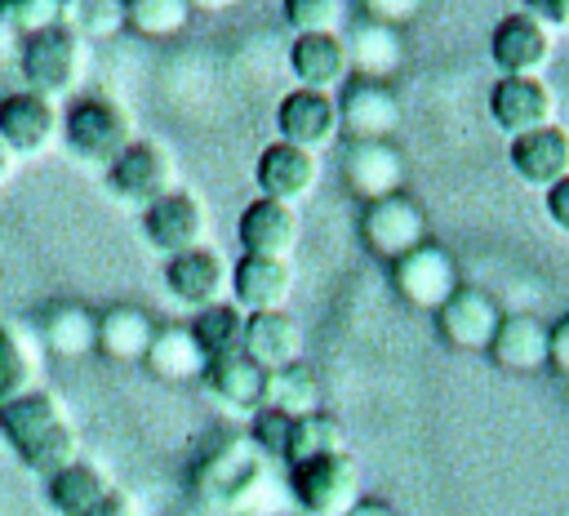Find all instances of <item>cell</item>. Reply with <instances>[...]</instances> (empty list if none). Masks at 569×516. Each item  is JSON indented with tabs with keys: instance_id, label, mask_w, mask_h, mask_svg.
Returning <instances> with one entry per match:
<instances>
[{
	"instance_id": "7bdbcfd3",
	"label": "cell",
	"mask_w": 569,
	"mask_h": 516,
	"mask_svg": "<svg viewBox=\"0 0 569 516\" xmlns=\"http://www.w3.org/2000/svg\"><path fill=\"white\" fill-rule=\"evenodd\" d=\"M542 205H547V218L569 236V178H560V182L547 191V200H542Z\"/></svg>"
},
{
	"instance_id": "ac0fdd59",
	"label": "cell",
	"mask_w": 569,
	"mask_h": 516,
	"mask_svg": "<svg viewBox=\"0 0 569 516\" xmlns=\"http://www.w3.org/2000/svg\"><path fill=\"white\" fill-rule=\"evenodd\" d=\"M507 160H511V173L520 182L551 191L560 178H569V129L547 125V129L520 133V138H511Z\"/></svg>"
},
{
	"instance_id": "603a6c76",
	"label": "cell",
	"mask_w": 569,
	"mask_h": 516,
	"mask_svg": "<svg viewBox=\"0 0 569 516\" xmlns=\"http://www.w3.org/2000/svg\"><path fill=\"white\" fill-rule=\"evenodd\" d=\"M289 71H293L298 89L333 93L338 85H347V71H351L342 36H293L289 40Z\"/></svg>"
},
{
	"instance_id": "e0dca14e",
	"label": "cell",
	"mask_w": 569,
	"mask_h": 516,
	"mask_svg": "<svg viewBox=\"0 0 569 516\" xmlns=\"http://www.w3.org/2000/svg\"><path fill=\"white\" fill-rule=\"evenodd\" d=\"M58 107L31 89H18V93H4L0 98V142L13 151V156H40L53 138H58Z\"/></svg>"
},
{
	"instance_id": "8d00e7d4",
	"label": "cell",
	"mask_w": 569,
	"mask_h": 516,
	"mask_svg": "<svg viewBox=\"0 0 569 516\" xmlns=\"http://www.w3.org/2000/svg\"><path fill=\"white\" fill-rule=\"evenodd\" d=\"M284 22L293 36H342L347 4L342 0H284Z\"/></svg>"
},
{
	"instance_id": "3957f363",
	"label": "cell",
	"mask_w": 569,
	"mask_h": 516,
	"mask_svg": "<svg viewBox=\"0 0 569 516\" xmlns=\"http://www.w3.org/2000/svg\"><path fill=\"white\" fill-rule=\"evenodd\" d=\"M58 138H62V147H67L76 160L102 165V169L133 142L124 107H120L116 98H107V93H84V98L67 102L62 125H58Z\"/></svg>"
},
{
	"instance_id": "484cf974",
	"label": "cell",
	"mask_w": 569,
	"mask_h": 516,
	"mask_svg": "<svg viewBox=\"0 0 569 516\" xmlns=\"http://www.w3.org/2000/svg\"><path fill=\"white\" fill-rule=\"evenodd\" d=\"M342 44H347V62L356 67L360 80H382L400 62V36H396V27L373 22L365 13H356V22H347Z\"/></svg>"
},
{
	"instance_id": "60d3db41",
	"label": "cell",
	"mask_w": 569,
	"mask_h": 516,
	"mask_svg": "<svg viewBox=\"0 0 569 516\" xmlns=\"http://www.w3.org/2000/svg\"><path fill=\"white\" fill-rule=\"evenodd\" d=\"M547 343H551L547 365H556L560 374H569V316H560V320L547 329Z\"/></svg>"
},
{
	"instance_id": "bcb514c9",
	"label": "cell",
	"mask_w": 569,
	"mask_h": 516,
	"mask_svg": "<svg viewBox=\"0 0 569 516\" xmlns=\"http://www.w3.org/2000/svg\"><path fill=\"white\" fill-rule=\"evenodd\" d=\"M18 44H22V40L0 22V62H4V58H13V62H18Z\"/></svg>"
},
{
	"instance_id": "30bf717a",
	"label": "cell",
	"mask_w": 569,
	"mask_h": 516,
	"mask_svg": "<svg viewBox=\"0 0 569 516\" xmlns=\"http://www.w3.org/2000/svg\"><path fill=\"white\" fill-rule=\"evenodd\" d=\"M276 129H280V142L316 156L342 133L338 129V98L320 93V89H289L276 102Z\"/></svg>"
},
{
	"instance_id": "d6986e66",
	"label": "cell",
	"mask_w": 569,
	"mask_h": 516,
	"mask_svg": "<svg viewBox=\"0 0 569 516\" xmlns=\"http://www.w3.org/2000/svg\"><path fill=\"white\" fill-rule=\"evenodd\" d=\"M316 173H320L316 156L302 151V147H289V142H280V138L267 142V147L258 151V165H253L258 191H262L267 200H280V205L302 200V196L316 187Z\"/></svg>"
},
{
	"instance_id": "2e32d148",
	"label": "cell",
	"mask_w": 569,
	"mask_h": 516,
	"mask_svg": "<svg viewBox=\"0 0 569 516\" xmlns=\"http://www.w3.org/2000/svg\"><path fill=\"white\" fill-rule=\"evenodd\" d=\"M231 302L244 311V316H258V311H280L289 289H293V267L289 258H262V254H240L231 262Z\"/></svg>"
},
{
	"instance_id": "7dc6e473",
	"label": "cell",
	"mask_w": 569,
	"mask_h": 516,
	"mask_svg": "<svg viewBox=\"0 0 569 516\" xmlns=\"http://www.w3.org/2000/svg\"><path fill=\"white\" fill-rule=\"evenodd\" d=\"M9 173H13V151H9L4 142H0V182H4Z\"/></svg>"
},
{
	"instance_id": "9c48e42d",
	"label": "cell",
	"mask_w": 569,
	"mask_h": 516,
	"mask_svg": "<svg viewBox=\"0 0 569 516\" xmlns=\"http://www.w3.org/2000/svg\"><path fill=\"white\" fill-rule=\"evenodd\" d=\"M200 236H204V209L187 187H169L160 200H151L142 209V240L160 258H178V254L196 249Z\"/></svg>"
},
{
	"instance_id": "ffe728a7",
	"label": "cell",
	"mask_w": 569,
	"mask_h": 516,
	"mask_svg": "<svg viewBox=\"0 0 569 516\" xmlns=\"http://www.w3.org/2000/svg\"><path fill=\"white\" fill-rule=\"evenodd\" d=\"M400 178H405V156L396 151V142H347L342 147V182L365 205L400 191Z\"/></svg>"
},
{
	"instance_id": "5b68a950",
	"label": "cell",
	"mask_w": 569,
	"mask_h": 516,
	"mask_svg": "<svg viewBox=\"0 0 569 516\" xmlns=\"http://www.w3.org/2000/svg\"><path fill=\"white\" fill-rule=\"evenodd\" d=\"M18 71H22V85L40 98L53 102V93H71L84 76V40L58 22L49 31H36L18 44Z\"/></svg>"
},
{
	"instance_id": "f6af8a7d",
	"label": "cell",
	"mask_w": 569,
	"mask_h": 516,
	"mask_svg": "<svg viewBox=\"0 0 569 516\" xmlns=\"http://www.w3.org/2000/svg\"><path fill=\"white\" fill-rule=\"evenodd\" d=\"M347 516H396V507H391V503H382V498H360Z\"/></svg>"
},
{
	"instance_id": "8992f818",
	"label": "cell",
	"mask_w": 569,
	"mask_h": 516,
	"mask_svg": "<svg viewBox=\"0 0 569 516\" xmlns=\"http://www.w3.org/2000/svg\"><path fill=\"white\" fill-rule=\"evenodd\" d=\"M360 240H365V249L373 258L400 262L405 254L427 245V214L409 191L378 196V200H369L360 209Z\"/></svg>"
},
{
	"instance_id": "f1b7e54d",
	"label": "cell",
	"mask_w": 569,
	"mask_h": 516,
	"mask_svg": "<svg viewBox=\"0 0 569 516\" xmlns=\"http://www.w3.org/2000/svg\"><path fill=\"white\" fill-rule=\"evenodd\" d=\"M142 365H147L160 383H191V378L204 374L209 360H204V351L196 347V338H191L187 325H160L156 338H151V347H147V356H142Z\"/></svg>"
},
{
	"instance_id": "9a60e30c",
	"label": "cell",
	"mask_w": 569,
	"mask_h": 516,
	"mask_svg": "<svg viewBox=\"0 0 569 516\" xmlns=\"http://www.w3.org/2000/svg\"><path fill=\"white\" fill-rule=\"evenodd\" d=\"M227 280H231V267H227L222 254L209 249V245H196V249H187V254H178V258H164V289H169V298H178L182 307L204 311V307L222 302Z\"/></svg>"
},
{
	"instance_id": "4316f807",
	"label": "cell",
	"mask_w": 569,
	"mask_h": 516,
	"mask_svg": "<svg viewBox=\"0 0 569 516\" xmlns=\"http://www.w3.org/2000/svg\"><path fill=\"white\" fill-rule=\"evenodd\" d=\"M36 329H40L44 347L53 356H62V360H76V356L98 351V311H89L80 302H53V307H44V316H40Z\"/></svg>"
},
{
	"instance_id": "1f68e13d",
	"label": "cell",
	"mask_w": 569,
	"mask_h": 516,
	"mask_svg": "<svg viewBox=\"0 0 569 516\" xmlns=\"http://www.w3.org/2000/svg\"><path fill=\"white\" fill-rule=\"evenodd\" d=\"M267 405L280 409V414H289V418L316 414V409H320V383H316L311 365L293 360V365L267 374Z\"/></svg>"
},
{
	"instance_id": "d4e9b609",
	"label": "cell",
	"mask_w": 569,
	"mask_h": 516,
	"mask_svg": "<svg viewBox=\"0 0 569 516\" xmlns=\"http://www.w3.org/2000/svg\"><path fill=\"white\" fill-rule=\"evenodd\" d=\"M200 383H204L209 396H218V400L231 405V409L253 414V409L267 405V369L253 365L244 351H227V356L209 360L204 374H200Z\"/></svg>"
},
{
	"instance_id": "74e56055",
	"label": "cell",
	"mask_w": 569,
	"mask_h": 516,
	"mask_svg": "<svg viewBox=\"0 0 569 516\" xmlns=\"http://www.w3.org/2000/svg\"><path fill=\"white\" fill-rule=\"evenodd\" d=\"M31 387H36V365H31L27 343L13 329L0 325V405L31 391Z\"/></svg>"
},
{
	"instance_id": "ba28073f",
	"label": "cell",
	"mask_w": 569,
	"mask_h": 516,
	"mask_svg": "<svg viewBox=\"0 0 569 516\" xmlns=\"http://www.w3.org/2000/svg\"><path fill=\"white\" fill-rule=\"evenodd\" d=\"M489 116L502 133L520 138L556 125V93L542 76H498L489 89Z\"/></svg>"
},
{
	"instance_id": "f546056e",
	"label": "cell",
	"mask_w": 569,
	"mask_h": 516,
	"mask_svg": "<svg viewBox=\"0 0 569 516\" xmlns=\"http://www.w3.org/2000/svg\"><path fill=\"white\" fill-rule=\"evenodd\" d=\"M107 489H111L107 476L93 463H84V458H76L71 467H62L58 476L44 480V498H49V507L58 516H84Z\"/></svg>"
},
{
	"instance_id": "44dd1931",
	"label": "cell",
	"mask_w": 569,
	"mask_h": 516,
	"mask_svg": "<svg viewBox=\"0 0 569 516\" xmlns=\"http://www.w3.org/2000/svg\"><path fill=\"white\" fill-rule=\"evenodd\" d=\"M236 240L244 254H262V258H289V249L298 245V214L293 205L280 200H249L236 218Z\"/></svg>"
},
{
	"instance_id": "ee69618b",
	"label": "cell",
	"mask_w": 569,
	"mask_h": 516,
	"mask_svg": "<svg viewBox=\"0 0 569 516\" xmlns=\"http://www.w3.org/2000/svg\"><path fill=\"white\" fill-rule=\"evenodd\" d=\"M84 516H138L133 512V503H129V494H120V489H107Z\"/></svg>"
},
{
	"instance_id": "8fae6325",
	"label": "cell",
	"mask_w": 569,
	"mask_h": 516,
	"mask_svg": "<svg viewBox=\"0 0 569 516\" xmlns=\"http://www.w3.org/2000/svg\"><path fill=\"white\" fill-rule=\"evenodd\" d=\"M551 44H556V36L529 9H516V13L498 18V27L489 36V58L502 76H538L551 62Z\"/></svg>"
},
{
	"instance_id": "7c38bea8",
	"label": "cell",
	"mask_w": 569,
	"mask_h": 516,
	"mask_svg": "<svg viewBox=\"0 0 569 516\" xmlns=\"http://www.w3.org/2000/svg\"><path fill=\"white\" fill-rule=\"evenodd\" d=\"M391 285L409 307L440 311L449 302V294L458 289V267L440 245L427 240L413 254H405L400 262H391Z\"/></svg>"
},
{
	"instance_id": "7402d4cb",
	"label": "cell",
	"mask_w": 569,
	"mask_h": 516,
	"mask_svg": "<svg viewBox=\"0 0 569 516\" xmlns=\"http://www.w3.org/2000/svg\"><path fill=\"white\" fill-rule=\"evenodd\" d=\"M240 351L262 365L267 374L293 365L302 356V325L293 320V311H258V316H244V338H240Z\"/></svg>"
},
{
	"instance_id": "6da1fadb",
	"label": "cell",
	"mask_w": 569,
	"mask_h": 516,
	"mask_svg": "<svg viewBox=\"0 0 569 516\" xmlns=\"http://www.w3.org/2000/svg\"><path fill=\"white\" fill-rule=\"evenodd\" d=\"M0 436L13 449V458L40 480L76 463V431L62 418L58 396L44 387H31L0 405Z\"/></svg>"
},
{
	"instance_id": "d6a6232c",
	"label": "cell",
	"mask_w": 569,
	"mask_h": 516,
	"mask_svg": "<svg viewBox=\"0 0 569 516\" xmlns=\"http://www.w3.org/2000/svg\"><path fill=\"white\" fill-rule=\"evenodd\" d=\"M191 22L187 0H124V27L138 36H178Z\"/></svg>"
},
{
	"instance_id": "277c9868",
	"label": "cell",
	"mask_w": 569,
	"mask_h": 516,
	"mask_svg": "<svg viewBox=\"0 0 569 516\" xmlns=\"http://www.w3.org/2000/svg\"><path fill=\"white\" fill-rule=\"evenodd\" d=\"M284 485L302 516H347L360 503V472L351 454L298 458L284 467Z\"/></svg>"
},
{
	"instance_id": "836d02e7",
	"label": "cell",
	"mask_w": 569,
	"mask_h": 516,
	"mask_svg": "<svg viewBox=\"0 0 569 516\" xmlns=\"http://www.w3.org/2000/svg\"><path fill=\"white\" fill-rule=\"evenodd\" d=\"M320 454H347V431L325 409H316V414H307V418L293 423V454H289V463L320 458Z\"/></svg>"
},
{
	"instance_id": "4fadbf2b",
	"label": "cell",
	"mask_w": 569,
	"mask_h": 516,
	"mask_svg": "<svg viewBox=\"0 0 569 516\" xmlns=\"http://www.w3.org/2000/svg\"><path fill=\"white\" fill-rule=\"evenodd\" d=\"M107 187L124 200L147 209L151 200H160L169 191V151L151 138H133L111 165H107Z\"/></svg>"
},
{
	"instance_id": "7a4b0ae2",
	"label": "cell",
	"mask_w": 569,
	"mask_h": 516,
	"mask_svg": "<svg viewBox=\"0 0 569 516\" xmlns=\"http://www.w3.org/2000/svg\"><path fill=\"white\" fill-rule=\"evenodd\" d=\"M267 458L244 440H227L204 454L196 472V498L200 507H213L222 516H253V498L267 489Z\"/></svg>"
},
{
	"instance_id": "e575fe53",
	"label": "cell",
	"mask_w": 569,
	"mask_h": 516,
	"mask_svg": "<svg viewBox=\"0 0 569 516\" xmlns=\"http://www.w3.org/2000/svg\"><path fill=\"white\" fill-rule=\"evenodd\" d=\"M62 18L80 40H107L124 31V0H76L62 4Z\"/></svg>"
},
{
	"instance_id": "ab89813d",
	"label": "cell",
	"mask_w": 569,
	"mask_h": 516,
	"mask_svg": "<svg viewBox=\"0 0 569 516\" xmlns=\"http://www.w3.org/2000/svg\"><path fill=\"white\" fill-rule=\"evenodd\" d=\"M529 13L556 36V31H569V0H538V4H529Z\"/></svg>"
},
{
	"instance_id": "52a82bcc",
	"label": "cell",
	"mask_w": 569,
	"mask_h": 516,
	"mask_svg": "<svg viewBox=\"0 0 569 516\" xmlns=\"http://www.w3.org/2000/svg\"><path fill=\"white\" fill-rule=\"evenodd\" d=\"M400 125V98L387 80H360L351 76L338 93V129L347 142H391Z\"/></svg>"
},
{
	"instance_id": "4dcf8cb0",
	"label": "cell",
	"mask_w": 569,
	"mask_h": 516,
	"mask_svg": "<svg viewBox=\"0 0 569 516\" xmlns=\"http://www.w3.org/2000/svg\"><path fill=\"white\" fill-rule=\"evenodd\" d=\"M196 347L204 351V360H218L227 351H240V338H244V311L236 302H213L204 311H196V320L187 325Z\"/></svg>"
},
{
	"instance_id": "d590c367",
	"label": "cell",
	"mask_w": 569,
	"mask_h": 516,
	"mask_svg": "<svg viewBox=\"0 0 569 516\" xmlns=\"http://www.w3.org/2000/svg\"><path fill=\"white\" fill-rule=\"evenodd\" d=\"M293 423L298 418H289V414H280V409H271V405H262V409H253V418H249V445L271 463H284L289 467V454H293Z\"/></svg>"
},
{
	"instance_id": "5bb4252c",
	"label": "cell",
	"mask_w": 569,
	"mask_h": 516,
	"mask_svg": "<svg viewBox=\"0 0 569 516\" xmlns=\"http://www.w3.org/2000/svg\"><path fill=\"white\" fill-rule=\"evenodd\" d=\"M498 325H502L498 302H493L485 289H476V285H458V289L449 294V302L436 311L440 338H445L449 347H458V351H489Z\"/></svg>"
},
{
	"instance_id": "cb8c5ba5",
	"label": "cell",
	"mask_w": 569,
	"mask_h": 516,
	"mask_svg": "<svg viewBox=\"0 0 569 516\" xmlns=\"http://www.w3.org/2000/svg\"><path fill=\"white\" fill-rule=\"evenodd\" d=\"M551 356V343H547V325L529 311H511L502 316L493 343H489V360L498 369H511V374H533L542 369Z\"/></svg>"
},
{
	"instance_id": "b9f144b4",
	"label": "cell",
	"mask_w": 569,
	"mask_h": 516,
	"mask_svg": "<svg viewBox=\"0 0 569 516\" xmlns=\"http://www.w3.org/2000/svg\"><path fill=\"white\" fill-rule=\"evenodd\" d=\"M418 4H409V0H369V4H360V13L365 18H373V22H387V27H396V18H409Z\"/></svg>"
},
{
	"instance_id": "f35d334b",
	"label": "cell",
	"mask_w": 569,
	"mask_h": 516,
	"mask_svg": "<svg viewBox=\"0 0 569 516\" xmlns=\"http://www.w3.org/2000/svg\"><path fill=\"white\" fill-rule=\"evenodd\" d=\"M0 22L18 40H27V36L62 22V0H0Z\"/></svg>"
},
{
	"instance_id": "83f0119b",
	"label": "cell",
	"mask_w": 569,
	"mask_h": 516,
	"mask_svg": "<svg viewBox=\"0 0 569 516\" xmlns=\"http://www.w3.org/2000/svg\"><path fill=\"white\" fill-rule=\"evenodd\" d=\"M151 338H156V325H151V316L142 307L120 302V307L98 311V351L102 356L124 360V365L129 360H142L147 347H151Z\"/></svg>"
}]
</instances>
